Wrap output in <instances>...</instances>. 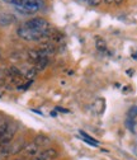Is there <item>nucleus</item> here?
<instances>
[{
    "instance_id": "obj_3",
    "label": "nucleus",
    "mask_w": 137,
    "mask_h": 160,
    "mask_svg": "<svg viewBox=\"0 0 137 160\" xmlns=\"http://www.w3.org/2000/svg\"><path fill=\"white\" fill-rule=\"evenodd\" d=\"M15 132H17V126L12 122H9V126L5 131V133L3 135V137L0 138V146H4V145H8L13 141V138L15 136Z\"/></svg>"
},
{
    "instance_id": "obj_5",
    "label": "nucleus",
    "mask_w": 137,
    "mask_h": 160,
    "mask_svg": "<svg viewBox=\"0 0 137 160\" xmlns=\"http://www.w3.org/2000/svg\"><path fill=\"white\" fill-rule=\"evenodd\" d=\"M57 155H58L57 150H55V149L50 148V149H46V150H43L42 152H40L37 156H40L42 160H52V159L57 158Z\"/></svg>"
},
{
    "instance_id": "obj_18",
    "label": "nucleus",
    "mask_w": 137,
    "mask_h": 160,
    "mask_svg": "<svg viewBox=\"0 0 137 160\" xmlns=\"http://www.w3.org/2000/svg\"><path fill=\"white\" fill-rule=\"evenodd\" d=\"M32 160H42V159H41V158H40V156H34V158H33V159H32Z\"/></svg>"
},
{
    "instance_id": "obj_11",
    "label": "nucleus",
    "mask_w": 137,
    "mask_h": 160,
    "mask_svg": "<svg viewBox=\"0 0 137 160\" xmlns=\"http://www.w3.org/2000/svg\"><path fill=\"white\" fill-rule=\"evenodd\" d=\"M80 136L84 138V141L85 142H88L89 145H91V146H98L99 145V142L96 141V140H94L91 136H89L86 132H84V131H80Z\"/></svg>"
},
{
    "instance_id": "obj_6",
    "label": "nucleus",
    "mask_w": 137,
    "mask_h": 160,
    "mask_svg": "<svg viewBox=\"0 0 137 160\" xmlns=\"http://www.w3.org/2000/svg\"><path fill=\"white\" fill-rule=\"evenodd\" d=\"M23 151H24L27 155H29V156H36V155L40 154V146H37L34 142H31V144L24 145Z\"/></svg>"
},
{
    "instance_id": "obj_12",
    "label": "nucleus",
    "mask_w": 137,
    "mask_h": 160,
    "mask_svg": "<svg viewBox=\"0 0 137 160\" xmlns=\"http://www.w3.org/2000/svg\"><path fill=\"white\" fill-rule=\"evenodd\" d=\"M37 70H36V68H32V69H28L27 70V72H26V79H28L29 82H32V80L36 78V75H37Z\"/></svg>"
},
{
    "instance_id": "obj_14",
    "label": "nucleus",
    "mask_w": 137,
    "mask_h": 160,
    "mask_svg": "<svg viewBox=\"0 0 137 160\" xmlns=\"http://www.w3.org/2000/svg\"><path fill=\"white\" fill-rule=\"evenodd\" d=\"M8 126H9V122H8V121H3V122H0V138H2V137H3V135L5 133V131H7Z\"/></svg>"
},
{
    "instance_id": "obj_17",
    "label": "nucleus",
    "mask_w": 137,
    "mask_h": 160,
    "mask_svg": "<svg viewBox=\"0 0 137 160\" xmlns=\"http://www.w3.org/2000/svg\"><path fill=\"white\" fill-rule=\"evenodd\" d=\"M4 2H7V3H9V4H13V5H17L18 0H4Z\"/></svg>"
},
{
    "instance_id": "obj_9",
    "label": "nucleus",
    "mask_w": 137,
    "mask_h": 160,
    "mask_svg": "<svg viewBox=\"0 0 137 160\" xmlns=\"http://www.w3.org/2000/svg\"><path fill=\"white\" fill-rule=\"evenodd\" d=\"M95 46H96V50L100 51V52L107 51V43L102 37H95Z\"/></svg>"
},
{
    "instance_id": "obj_21",
    "label": "nucleus",
    "mask_w": 137,
    "mask_h": 160,
    "mask_svg": "<svg viewBox=\"0 0 137 160\" xmlns=\"http://www.w3.org/2000/svg\"><path fill=\"white\" fill-rule=\"evenodd\" d=\"M0 57H2V55H0Z\"/></svg>"
},
{
    "instance_id": "obj_15",
    "label": "nucleus",
    "mask_w": 137,
    "mask_h": 160,
    "mask_svg": "<svg viewBox=\"0 0 137 160\" xmlns=\"http://www.w3.org/2000/svg\"><path fill=\"white\" fill-rule=\"evenodd\" d=\"M127 126H128V128L131 131H133V119H131V118L127 119Z\"/></svg>"
},
{
    "instance_id": "obj_10",
    "label": "nucleus",
    "mask_w": 137,
    "mask_h": 160,
    "mask_svg": "<svg viewBox=\"0 0 137 160\" xmlns=\"http://www.w3.org/2000/svg\"><path fill=\"white\" fill-rule=\"evenodd\" d=\"M48 62H50V58H48V57H42V58H40V61L36 64L34 68H36L37 71H42V70H45V69L47 68Z\"/></svg>"
},
{
    "instance_id": "obj_1",
    "label": "nucleus",
    "mask_w": 137,
    "mask_h": 160,
    "mask_svg": "<svg viewBox=\"0 0 137 160\" xmlns=\"http://www.w3.org/2000/svg\"><path fill=\"white\" fill-rule=\"evenodd\" d=\"M42 5V0H18L15 8L23 14H33L40 10Z\"/></svg>"
},
{
    "instance_id": "obj_4",
    "label": "nucleus",
    "mask_w": 137,
    "mask_h": 160,
    "mask_svg": "<svg viewBox=\"0 0 137 160\" xmlns=\"http://www.w3.org/2000/svg\"><path fill=\"white\" fill-rule=\"evenodd\" d=\"M15 22V15L12 13H2L0 14V26L7 27Z\"/></svg>"
},
{
    "instance_id": "obj_16",
    "label": "nucleus",
    "mask_w": 137,
    "mask_h": 160,
    "mask_svg": "<svg viewBox=\"0 0 137 160\" xmlns=\"http://www.w3.org/2000/svg\"><path fill=\"white\" fill-rule=\"evenodd\" d=\"M56 111H58V112H62V113H69V111H67V109L61 108V107H56Z\"/></svg>"
},
{
    "instance_id": "obj_7",
    "label": "nucleus",
    "mask_w": 137,
    "mask_h": 160,
    "mask_svg": "<svg viewBox=\"0 0 137 160\" xmlns=\"http://www.w3.org/2000/svg\"><path fill=\"white\" fill-rule=\"evenodd\" d=\"M27 57H28V60L31 62H33L34 65L40 61V58H42L43 56L41 55V52H40V50H28V52H27Z\"/></svg>"
},
{
    "instance_id": "obj_19",
    "label": "nucleus",
    "mask_w": 137,
    "mask_h": 160,
    "mask_svg": "<svg viewBox=\"0 0 137 160\" xmlns=\"http://www.w3.org/2000/svg\"><path fill=\"white\" fill-rule=\"evenodd\" d=\"M105 2H107V3H112V2H113V0H105Z\"/></svg>"
},
{
    "instance_id": "obj_13",
    "label": "nucleus",
    "mask_w": 137,
    "mask_h": 160,
    "mask_svg": "<svg viewBox=\"0 0 137 160\" xmlns=\"http://www.w3.org/2000/svg\"><path fill=\"white\" fill-rule=\"evenodd\" d=\"M128 118L131 119H135L137 117V106H132L130 109H128V113H127Z\"/></svg>"
},
{
    "instance_id": "obj_8",
    "label": "nucleus",
    "mask_w": 137,
    "mask_h": 160,
    "mask_svg": "<svg viewBox=\"0 0 137 160\" xmlns=\"http://www.w3.org/2000/svg\"><path fill=\"white\" fill-rule=\"evenodd\" d=\"M37 146H40V148H43V146H47L50 142H51V140L45 136V135H38L36 138H34V141H33Z\"/></svg>"
},
{
    "instance_id": "obj_2",
    "label": "nucleus",
    "mask_w": 137,
    "mask_h": 160,
    "mask_svg": "<svg viewBox=\"0 0 137 160\" xmlns=\"http://www.w3.org/2000/svg\"><path fill=\"white\" fill-rule=\"evenodd\" d=\"M18 36L26 39V41H40L42 38H46V36L43 33H40V32H36V31H32L29 28H26L24 26L19 27L18 31H17Z\"/></svg>"
},
{
    "instance_id": "obj_20",
    "label": "nucleus",
    "mask_w": 137,
    "mask_h": 160,
    "mask_svg": "<svg viewBox=\"0 0 137 160\" xmlns=\"http://www.w3.org/2000/svg\"><path fill=\"white\" fill-rule=\"evenodd\" d=\"M15 160H24V159H15Z\"/></svg>"
}]
</instances>
